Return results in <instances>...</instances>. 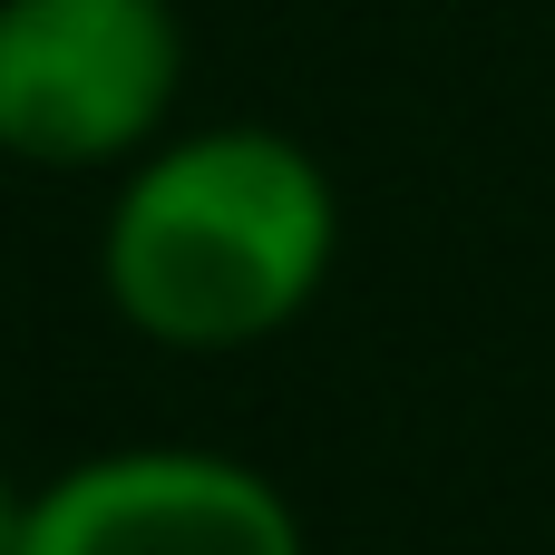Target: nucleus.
Segmentation results:
<instances>
[{
  "label": "nucleus",
  "mask_w": 555,
  "mask_h": 555,
  "mask_svg": "<svg viewBox=\"0 0 555 555\" xmlns=\"http://www.w3.org/2000/svg\"><path fill=\"white\" fill-rule=\"evenodd\" d=\"M341 263V185L332 166L263 127L215 117L156 137L98 215V302L185 361H224L283 341Z\"/></svg>",
  "instance_id": "1"
},
{
  "label": "nucleus",
  "mask_w": 555,
  "mask_h": 555,
  "mask_svg": "<svg viewBox=\"0 0 555 555\" xmlns=\"http://www.w3.org/2000/svg\"><path fill=\"white\" fill-rule=\"evenodd\" d=\"M176 0H0V156L39 176H127L176 137Z\"/></svg>",
  "instance_id": "2"
},
{
  "label": "nucleus",
  "mask_w": 555,
  "mask_h": 555,
  "mask_svg": "<svg viewBox=\"0 0 555 555\" xmlns=\"http://www.w3.org/2000/svg\"><path fill=\"white\" fill-rule=\"evenodd\" d=\"M20 555H312L302 507L234 449L137 439L29 488Z\"/></svg>",
  "instance_id": "3"
},
{
  "label": "nucleus",
  "mask_w": 555,
  "mask_h": 555,
  "mask_svg": "<svg viewBox=\"0 0 555 555\" xmlns=\"http://www.w3.org/2000/svg\"><path fill=\"white\" fill-rule=\"evenodd\" d=\"M20 527H29V488L0 468V555H20Z\"/></svg>",
  "instance_id": "4"
}]
</instances>
